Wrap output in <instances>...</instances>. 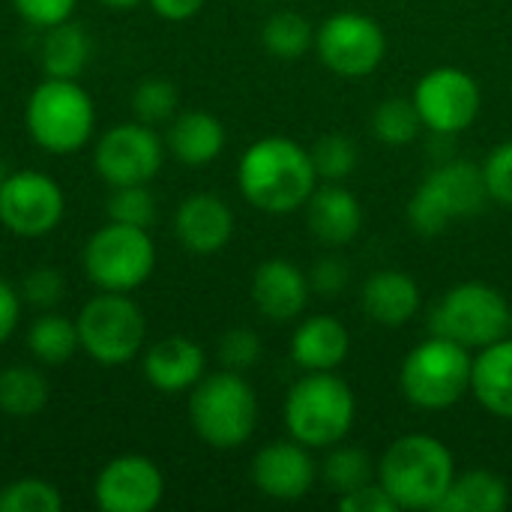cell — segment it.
Masks as SVG:
<instances>
[{"label":"cell","instance_id":"d590c367","mask_svg":"<svg viewBox=\"0 0 512 512\" xmlns=\"http://www.w3.org/2000/svg\"><path fill=\"white\" fill-rule=\"evenodd\" d=\"M264 354V345L258 339L255 330H246V327H234L228 330L219 345H216V357L222 363V369H231V372H249L258 366Z\"/></svg>","mask_w":512,"mask_h":512},{"label":"cell","instance_id":"e0dca14e","mask_svg":"<svg viewBox=\"0 0 512 512\" xmlns=\"http://www.w3.org/2000/svg\"><path fill=\"white\" fill-rule=\"evenodd\" d=\"M174 234L192 255H216L234 237V213L213 192H192L174 213Z\"/></svg>","mask_w":512,"mask_h":512},{"label":"cell","instance_id":"ac0fdd59","mask_svg":"<svg viewBox=\"0 0 512 512\" xmlns=\"http://www.w3.org/2000/svg\"><path fill=\"white\" fill-rule=\"evenodd\" d=\"M312 285L309 273L285 258H267L252 273V303L255 309L276 324H288L303 315Z\"/></svg>","mask_w":512,"mask_h":512},{"label":"cell","instance_id":"4316f807","mask_svg":"<svg viewBox=\"0 0 512 512\" xmlns=\"http://www.w3.org/2000/svg\"><path fill=\"white\" fill-rule=\"evenodd\" d=\"M51 387L36 366L0 369V411L15 420H30L48 405Z\"/></svg>","mask_w":512,"mask_h":512},{"label":"cell","instance_id":"3957f363","mask_svg":"<svg viewBox=\"0 0 512 512\" xmlns=\"http://www.w3.org/2000/svg\"><path fill=\"white\" fill-rule=\"evenodd\" d=\"M285 429L309 450H330L348 438L357 420L351 387L333 372H306L285 396Z\"/></svg>","mask_w":512,"mask_h":512},{"label":"cell","instance_id":"ba28073f","mask_svg":"<svg viewBox=\"0 0 512 512\" xmlns=\"http://www.w3.org/2000/svg\"><path fill=\"white\" fill-rule=\"evenodd\" d=\"M78 345L99 366L132 363L147 339L144 309L120 291H99L75 315Z\"/></svg>","mask_w":512,"mask_h":512},{"label":"cell","instance_id":"9c48e42d","mask_svg":"<svg viewBox=\"0 0 512 512\" xmlns=\"http://www.w3.org/2000/svg\"><path fill=\"white\" fill-rule=\"evenodd\" d=\"M81 267L99 291L132 294L156 270V243L150 237V228L108 219V225L93 231L84 243Z\"/></svg>","mask_w":512,"mask_h":512},{"label":"cell","instance_id":"bcb514c9","mask_svg":"<svg viewBox=\"0 0 512 512\" xmlns=\"http://www.w3.org/2000/svg\"><path fill=\"white\" fill-rule=\"evenodd\" d=\"M270 3H276V0H270Z\"/></svg>","mask_w":512,"mask_h":512},{"label":"cell","instance_id":"d4e9b609","mask_svg":"<svg viewBox=\"0 0 512 512\" xmlns=\"http://www.w3.org/2000/svg\"><path fill=\"white\" fill-rule=\"evenodd\" d=\"M90 57H93V39L84 24L69 18L45 30L39 63L48 78H78L87 69Z\"/></svg>","mask_w":512,"mask_h":512},{"label":"cell","instance_id":"9a60e30c","mask_svg":"<svg viewBox=\"0 0 512 512\" xmlns=\"http://www.w3.org/2000/svg\"><path fill=\"white\" fill-rule=\"evenodd\" d=\"M93 498L102 512H153L165 498V474L153 459L126 453L99 471Z\"/></svg>","mask_w":512,"mask_h":512},{"label":"cell","instance_id":"60d3db41","mask_svg":"<svg viewBox=\"0 0 512 512\" xmlns=\"http://www.w3.org/2000/svg\"><path fill=\"white\" fill-rule=\"evenodd\" d=\"M339 510L342 512H396L399 507L393 504V498L384 492V486L375 480V483H366L348 495H339Z\"/></svg>","mask_w":512,"mask_h":512},{"label":"cell","instance_id":"2e32d148","mask_svg":"<svg viewBox=\"0 0 512 512\" xmlns=\"http://www.w3.org/2000/svg\"><path fill=\"white\" fill-rule=\"evenodd\" d=\"M318 465L300 441H273L261 447L252 459V483L264 498L300 501L315 489Z\"/></svg>","mask_w":512,"mask_h":512},{"label":"cell","instance_id":"52a82bcc","mask_svg":"<svg viewBox=\"0 0 512 512\" xmlns=\"http://www.w3.org/2000/svg\"><path fill=\"white\" fill-rule=\"evenodd\" d=\"M474 357L465 345L432 333L420 342L399 369V387L414 408L444 411L471 393Z\"/></svg>","mask_w":512,"mask_h":512},{"label":"cell","instance_id":"6da1fadb","mask_svg":"<svg viewBox=\"0 0 512 512\" xmlns=\"http://www.w3.org/2000/svg\"><path fill=\"white\" fill-rule=\"evenodd\" d=\"M237 186L255 210L285 216L306 207L318 186V174L303 144L285 135H270L243 150L237 162Z\"/></svg>","mask_w":512,"mask_h":512},{"label":"cell","instance_id":"484cf974","mask_svg":"<svg viewBox=\"0 0 512 512\" xmlns=\"http://www.w3.org/2000/svg\"><path fill=\"white\" fill-rule=\"evenodd\" d=\"M510 504L507 483L492 471L456 474L450 492L435 512H504Z\"/></svg>","mask_w":512,"mask_h":512},{"label":"cell","instance_id":"74e56055","mask_svg":"<svg viewBox=\"0 0 512 512\" xmlns=\"http://www.w3.org/2000/svg\"><path fill=\"white\" fill-rule=\"evenodd\" d=\"M480 168H483V180L489 189V201L501 207H512V141L498 144Z\"/></svg>","mask_w":512,"mask_h":512},{"label":"cell","instance_id":"ee69618b","mask_svg":"<svg viewBox=\"0 0 512 512\" xmlns=\"http://www.w3.org/2000/svg\"><path fill=\"white\" fill-rule=\"evenodd\" d=\"M102 6H108V9H135V6H141L144 0H99Z\"/></svg>","mask_w":512,"mask_h":512},{"label":"cell","instance_id":"277c9868","mask_svg":"<svg viewBox=\"0 0 512 512\" xmlns=\"http://www.w3.org/2000/svg\"><path fill=\"white\" fill-rule=\"evenodd\" d=\"M24 126L36 147L54 156L78 153L90 144L96 129L93 96L78 78H42L24 105Z\"/></svg>","mask_w":512,"mask_h":512},{"label":"cell","instance_id":"8fae6325","mask_svg":"<svg viewBox=\"0 0 512 512\" xmlns=\"http://www.w3.org/2000/svg\"><path fill=\"white\" fill-rule=\"evenodd\" d=\"M315 54L342 78H366L387 57V33L363 12H336L315 30Z\"/></svg>","mask_w":512,"mask_h":512},{"label":"cell","instance_id":"7402d4cb","mask_svg":"<svg viewBox=\"0 0 512 512\" xmlns=\"http://www.w3.org/2000/svg\"><path fill=\"white\" fill-rule=\"evenodd\" d=\"M165 147L180 165H189V168L210 165L225 150V126L210 111L174 114L165 132Z\"/></svg>","mask_w":512,"mask_h":512},{"label":"cell","instance_id":"603a6c76","mask_svg":"<svg viewBox=\"0 0 512 512\" xmlns=\"http://www.w3.org/2000/svg\"><path fill=\"white\" fill-rule=\"evenodd\" d=\"M360 306L381 327H405L420 309V285L405 270H378L366 279Z\"/></svg>","mask_w":512,"mask_h":512},{"label":"cell","instance_id":"836d02e7","mask_svg":"<svg viewBox=\"0 0 512 512\" xmlns=\"http://www.w3.org/2000/svg\"><path fill=\"white\" fill-rule=\"evenodd\" d=\"M177 105H180V93L174 81L168 78H144L132 90V114L141 123H150V126L171 123L177 114Z\"/></svg>","mask_w":512,"mask_h":512},{"label":"cell","instance_id":"7a4b0ae2","mask_svg":"<svg viewBox=\"0 0 512 512\" xmlns=\"http://www.w3.org/2000/svg\"><path fill=\"white\" fill-rule=\"evenodd\" d=\"M453 480L450 447L426 432L396 438L378 462V483L399 510H438Z\"/></svg>","mask_w":512,"mask_h":512},{"label":"cell","instance_id":"4dcf8cb0","mask_svg":"<svg viewBox=\"0 0 512 512\" xmlns=\"http://www.w3.org/2000/svg\"><path fill=\"white\" fill-rule=\"evenodd\" d=\"M420 129H423V120L417 114L414 99H402V96L384 99L372 114V135L387 147H405L417 141Z\"/></svg>","mask_w":512,"mask_h":512},{"label":"cell","instance_id":"ffe728a7","mask_svg":"<svg viewBox=\"0 0 512 512\" xmlns=\"http://www.w3.org/2000/svg\"><path fill=\"white\" fill-rule=\"evenodd\" d=\"M306 225L324 246H345L363 228V204L342 183H321L306 201Z\"/></svg>","mask_w":512,"mask_h":512},{"label":"cell","instance_id":"5b68a950","mask_svg":"<svg viewBox=\"0 0 512 512\" xmlns=\"http://www.w3.org/2000/svg\"><path fill=\"white\" fill-rule=\"evenodd\" d=\"M189 420L195 435L213 450L243 447L258 426V396L243 372L204 375L189 390Z\"/></svg>","mask_w":512,"mask_h":512},{"label":"cell","instance_id":"8992f818","mask_svg":"<svg viewBox=\"0 0 512 512\" xmlns=\"http://www.w3.org/2000/svg\"><path fill=\"white\" fill-rule=\"evenodd\" d=\"M489 204L483 168L465 159L441 162L408 201V225L420 237L444 234L456 219H471Z\"/></svg>","mask_w":512,"mask_h":512},{"label":"cell","instance_id":"44dd1931","mask_svg":"<svg viewBox=\"0 0 512 512\" xmlns=\"http://www.w3.org/2000/svg\"><path fill=\"white\" fill-rule=\"evenodd\" d=\"M348 351L351 333L333 315H312L291 336V360L303 372H333L345 363Z\"/></svg>","mask_w":512,"mask_h":512},{"label":"cell","instance_id":"f6af8a7d","mask_svg":"<svg viewBox=\"0 0 512 512\" xmlns=\"http://www.w3.org/2000/svg\"><path fill=\"white\" fill-rule=\"evenodd\" d=\"M510 336H512V312H510Z\"/></svg>","mask_w":512,"mask_h":512},{"label":"cell","instance_id":"b9f144b4","mask_svg":"<svg viewBox=\"0 0 512 512\" xmlns=\"http://www.w3.org/2000/svg\"><path fill=\"white\" fill-rule=\"evenodd\" d=\"M21 303H24V297H21V291L12 285V282H6L3 276H0V345L18 330V321H21Z\"/></svg>","mask_w":512,"mask_h":512},{"label":"cell","instance_id":"4fadbf2b","mask_svg":"<svg viewBox=\"0 0 512 512\" xmlns=\"http://www.w3.org/2000/svg\"><path fill=\"white\" fill-rule=\"evenodd\" d=\"M162 135L141 120L117 123L105 129L93 150V165L108 186H135L150 183L165 162Z\"/></svg>","mask_w":512,"mask_h":512},{"label":"cell","instance_id":"83f0119b","mask_svg":"<svg viewBox=\"0 0 512 512\" xmlns=\"http://www.w3.org/2000/svg\"><path fill=\"white\" fill-rule=\"evenodd\" d=\"M27 351L39 366H63L81 351L75 318L69 321L66 315H57L51 309L42 312L27 330Z\"/></svg>","mask_w":512,"mask_h":512},{"label":"cell","instance_id":"f35d334b","mask_svg":"<svg viewBox=\"0 0 512 512\" xmlns=\"http://www.w3.org/2000/svg\"><path fill=\"white\" fill-rule=\"evenodd\" d=\"M78 0H12V9L18 18H24L30 27L48 30L72 18Z\"/></svg>","mask_w":512,"mask_h":512},{"label":"cell","instance_id":"f1b7e54d","mask_svg":"<svg viewBox=\"0 0 512 512\" xmlns=\"http://www.w3.org/2000/svg\"><path fill=\"white\" fill-rule=\"evenodd\" d=\"M261 45L276 60H300L315 48V27L294 9L273 12L261 27Z\"/></svg>","mask_w":512,"mask_h":512},{"label":"cell","instance_id":"d6986e66","mask_svg":"<svg viewBox=\"0 0 512 512\" xmlns=\"http://www.w3.org/2000/svg\"><path fill=\"white\" fill-rule=\"evenodd\" d=\"M141 369L150 387L177 396L192 390L207 375V354L189 336H168L144 351Z\"/></svg>","mask_w":512,"mask_h":512},{"label":"cell","instance_id":"cb8c5ba5","mask_svg":"<svg viewBox=\"0 0 512 512\" xmlns=\"http://www.w3.org/2000/svg\"><path fill=\"white\" fill-rule=\"evenodd\" d=\"M471 393L489 414L512 420V336L477 351L471 369Z\"/></svg>","mask_w":512,"mask_h":512},{"label":"cell","instance_id":"5bb4252c","mask_svg":"<svg viewBox=\"0 0 512 512\" xmlns=\"http://www.w3.org/2000/svg\"><path fill=\"white\" fill-rule=\"evenodd\" d=\"M411 99L423 126L435 135L450 138L465 132L477 120L483 93L471 72L459 66H438L417 81Z\"/></svg>","mask_w":512,"mask_h":512},{"label":"cell","instance_id":"1f68e13d","mask_svg":"<svg viewBox=\"0 0 512 512\" xmlns=\"http://www.w3.org/2000/svg\"><path fill=\"white\" fill-rule=\"evenodd\" d=\"M309 156H312V165H315V174L321 183H342L345 177L354 174L360 150L348 135L333 132V135L318 138L309 147Z\"/></svg>","mask_w":512,"mask_h":512},{"label":"cell","instance_id":"f546056e","mask_svg":"<svg viewBox=\"0 0 512 512\" xmlns=\"http://www.w3.org/2000/svg\"><path fill=\"white\" fill-rule=\"evenodd\" d=\"M321 477L330 486V492L336 495H348L366 483H375L378 477V465L369 459L366 450L360 447H348V444H336L330 447V456L321 465Z\"/></svg>","mask_w":512,"mask_h":512},{"label":"cell","instance_id":"30bf717a","mask_svg":"<svg viewBox=\"0 0 512 512\" xmlns=\"http://www.w3.org/2000/svg\"><path fill=\"white\" fill-rule=\"evenodd\" d=\"M510 312V303L498 288L486 282H462L438 300L429 327L468 351H480L510 336Z\"/></svg>","mask_w":512,"mask_h":512},{"label":"cell","instance_id":"7bdbcfd3","mask_svg":"<svg viewBox=\"0 0 512 512\" xmlns=\"http://www.w3.org/2000/svg\"><path fill=\"white\" fill-rule=\"evenodd\" d=\"M147 3L165 21H189L204 9V0H147Z\"/></svg>","mask_w":512,"mask_h":512},{"label":"cell","instance_id":"ab89813d","mask_svg":"<svg viewBox=\"0 0 512 512\" xmlns=\"http://www.w3.org/2000/svg\"><path fill=\"white\" fill-rule=\"evenodd\" d=\"M351 282V267L336 258V255H324L312 264L309 270V285H312V294H321V297H336L348 288Z\"/></svg>","mask_w":512,"mask_h":512},{"label":"cell","instance_id":"7c38bea8","mask_svg":"<svg viewBox=\"0 0 512 512\" xmlns=\"http://www.w3.org/2000/svg\"><path fill=\"white\" fill-rule=\"evenodd\" d=\"M66 213L60 183L36 168L9 171L0 180V225L15 237H45Z\"/></svg>","mask_w":512,"mask_h":512},{"label":"cell","instance_id":"d6a6232c","mask_svg":"<svg viewBox=\"0 0 512 512\" xmlns=\"http://www.w3.org/2000/svg\"><path fill=\"white\" fill-rule=\"evenodd\" d=\"M63 495L54 483L21 477L0 489V512H60Z\"/></svg>","mask_w":512,"mask_h":512},{"label":"cell","instance_id":"e575fe53","mask_svg":"<svg viewBox=\"0 0 512 512\" xmlns=\"http://www.w3.org/2000/svg\"><path fill=\"white\" fill-rule=\"evenodd\" d=\"M105 213L111 222L135 225V228H150L156 219V198L150 192V183H135V186H111Z\"/></svg>","mask_w":512,"mask_h":512},{"label":"cell","instance_id":"8d00e7d4","mask_svg":"<svg viewBox=\"0 0 512 512\" xmlns=\"http://www.w3.org/2000/svg\"><path fill=\"white\" fill-rule=\"evenodd\" d=\"M63 294H66V279L57 267H33L21 282L24 303L36 306L42 312L54 309L63 300Z\"/></svg>","mask_w":512,"mask_h":512}]
</instances>
